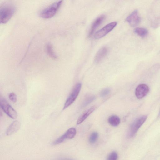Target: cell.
<instances>
[{
    "instance_id": "1",
    "label": "cell",
    "mask_w": 160,
    "mask_h": 160,
    "mask_svg": "<svg viewBox=\"0 0 160 160\" xmlns=\"http://www.w3.org/2000/svg\"><path fill=\"white\" fill-rule=\"evenodd\" d=\"M16 8L13 4L5 3L1 5L0 8V20L2 24L8 22L14 14Z\"/></svg>"
},
{
    "instance_id": "2",
    "label": "cell",
    "mask_w": 160,
    "mask_h": 160,
    "mask_svg": "<svg viewBox=\"0 0 160 160\" xmlns=\"http://www.w3.org/2000/svg\"><path fill=\"white\" fill-rule=\"evenodd\" d=\"M62 1H59L52 3L43 9L40 13L39 16L42 18L48 19L54 16L59 9Z\"/></svg>"
},
{
    "instance_id": "3",
    "label": "cell",
    "mask_w": 160,
    "mask_h": 160,
    "mask_svg": "<svg viewBox=\"0 0 160 160\" xmlns=\"http://www.w3.org/2000/svg\"><path fill=\"white\" fill-rule=\"evenodd\" d=\"M147 118V116L143 115L133 121L130 127L128 135L129 137L132 138L134 136L140 128L145 121Z\"/></svg>"
},
{
    "instance_id": "4",
    "label": "cell",
    "mask_w": 160,
    "mask_h": 160,
    "mask_svg": "<svg viewBox=\"0 0 160 160\" xmlns=\"http://www.w3.org/2000/svg\"><path fill=\"white\" fill-rule=\"evenodd\" d=\"M0 106L4 112L12 119H16L17 117V113L14 109L3 98L0 97Z\"/></svg>"
},
{
    "instance_id": "5",
    "label": "cell",
    "mask_w": 160,
    "mask_h": 160,
    "mask_svg": "<svg viewBox=\"0 0 160 160\" xmlns=\"http://www.w3.org/2000/svg\"><path fill=\"white\" fill-rule=\"evenodd\" d=\"M81 84L78 83L75 86L65 102L63 109H65L71 105L75 100L80 91Z\"/></svg>"
},
{
    "instance_id": "6",
    "label": "cell",
    "mask_w": 160,
    "mask_h": 160,
    "mask_svg": "<svg viewBox=\"0 0 160 160\" xmlns=\"http://www.w3.org/2000/svg\"><path fill=\"white\" fill-rule=\"evenodd\" d=\"M117 24L116 22H113L106 25L95 33L94 38L96 39H98L103 37L113 29Z\"/></svg>"
},
{
    "instance_id": "7",
    "label": "cell",
    "mask_w": 160,
    "mask_h": 160,
    "mask_svg": "<svg viewBox=\"0 0 160 160\" xmlns=\"http://www.w3.org/2000/svg\"><path fill=\"white\" fill-rule=\"evenodd\" d=\"M140 21L141 18L137 10L132 12L126 19V21L132 27L137 26L139 23Z\"/></svg>"
},
{
    "instance_id": "8",
    "label": "cell",
    "mask_w": 160,
    "mask_h": 160,
    "mask_svg": "<svg viewBox=\"0 0 160 160\" xmlns=\"http://www.w3.org/2000/svg\"><path fill=\"white\" fill-rule=\"evenodd\" d=\"M149 91L148 86L145 84L139 85L136 87L135 91V94L137 98L141 99L145 96Z\"/></svg>"
},
{
    "instance_id": "9",
    "label": "cell",
    "mask_w": 160,
    "mask_h": 160,
    "mask_svg": "<svg viewBox=\"0 0 160 160\" xmlns=\"http://www.w3.org/2000/svg\"><path fill=\"white\" fill-rule=\"evenodd\" d=\"M105 18V16L102 15L97 18L92 23L91 27L89 36H90L93 33L95 30L102 23Z\"/></svg>"
},
{
    "instance_id": "10",
    "label": "cell",
    "mask_w": 160,
    "mask_h": 160,
    "mask_svg": "<svg viewBox=\"0 0 160 160\" xmlns=\"http://www.w3.org/2000/svg\"><path fill=\"white\" fill-rule=\"evenodd\" d=\"M108 49L106 47L101 48L97 52L94 58V62L96 63L100 62L107 55Z\"/></svg>"
},
{
    "instance_id": "11",
    "label": "cell",
    "mask_w": 160,
    "mask_h": 160,
    "mask_svg": "<svg viewBox=\"0 0 160 160\" xmlns=\"http://www.w3.org/2000/svg\"><path fill=\"white\" fill-rule=\"evenodd\" d=\"M20 123L18 120L14 121L9 125L6 131V134L8 135H11L16 132L19 129Z\"/></svg>"
},
{
    "instance_id": "12",
    "label": "cell",
    "mask_w": 160,
    "mask_h": 160,
    "mask_svg": "<svg viewBox=\"0 0 160 160\" xmlns=\"http://www.w3.org/2000/svg\"><path fill=\"white\" fill-rule=\"evenodd\" d=\"M96 106H93L84 112L78 119L77 123L79 124L83 122L87 117L95 109Z\"/></svg>"
},
{
    "instance_id": "13",
    "label": "cell",
    "mask_w": 160,
    "mask_h": 160,
    "mask_svg": "<svg viewBox=\"0 0 160 160\" xmlns=\"http://www.w3.org/2000/svg\"><path fill=\"white\" fill-rule=\"evenodd\" d=\"M46 50L48 55L52 59L56 60L57 56L54 52L52 45L50 43H47L46 46Z\"/></svg>"
},
{
    "instance_id": "14",
    "label": "cell",
    "mask_w": 160,
    "mask_h": 160,
    "mask_svg": "<svg viewBox=\"0 0 160 160\" xmlns=\"http://www.w3.org/2000/svg\"><path fill=\"white\" fill-rule=\"evenodd\" d=\"M108 121L110 125L115 127L119 124L120 122V119L118 116L112 115L108 118Z\"/></svg>"
},
{
    "instance_id": "15",
    "label": "cell",
    "mask_w": 160,
    "mask_h": 160,
    "mask_svg": "<svg viewBox=\"0 0 160 160\" xmlns=\"http://www.w3.org/2000/svg\"><path fill=\"white\" fill-rule=\"evenodd\" d=\"M134 32L136 34L142 37H145L148 33V30L146 28L142 27H138L135 28Z\"/></svg>"
},
{
    "instance_id": "16",
    "label": "cell",
    "mask_w": 160,
    "mask_h": 160,
    "mask_svg": "<svg viewBox=\"0 0 160 160\" xmlns=\"http://www.w3.org/2000/svg\"><path fill=\"white\" fill-rule=\"evenodd\" d=\"M76 133V130L75 128H71L68 130L63 134L66 139H71L75 137Z\"/></svg>"
},
{
    "instance_id": "17",
    "label": "cell",
    "mask_w": 160,
    "mask_h": 160,
    "mask_svg": "<svg viewBox=\"0 0 160 160\" xmlns=\"http://www.w3.org/2000/svg\"><path fill=\"white\" fill-rule=\"evenodd\" d=\"M98 137V133L96 132H92L89 138V142L90 143L93 144L97 140Z\"/></svg>"
},
{
    "instance_id": "18",
    "label": "cell",
    "mask_w": 160,
    "mask_h": 160,
    "mask_svg": "<svg viewBox=\"0 0 160 160\" xmlns=\"http://www.w3.org/2000/svg\"><path fill=\"white\" fill-rule=\"evenodd\" d=\"M96 98V97L94 96H90L87 97L82 104V107H85L89 104L92 102L94 101Z\"/></svg>"
},
{
    "instance_id": "19",
    "label": "cell",
    "mask_w": 160,
    "mask_h": 160,
    "mask_svg": "<svg viewBox=\"0 0 160 160\" xmlns=\"http://www.w3.org/2000/svg\"><path fill=\"white\" fill-rule=\"evenodd\" d=\"M66 139L65 136L63 134L56 140L52 144L54 145L59 144L63 142Z\"/></svg>"
},
{
    "instance_id": "20",
    "label": "cell",
    "mask_w": 160,
    "mask_h": 160,
    "mask_svg": "<svg viewBox=\"0 0 160 160\" xmlns=\"http://www.w3.org/2000/svg\"><path fill=\"white\" fill-rule=\"evenodd\" d=\"M118 157V154L116 152L113 151L108 155L107 160H117Z\"/></svg>"
},
{
    "instance_id": "21",
    "label": "cell",
    "mask_w": 160,
    "mask_h": 160,
    "mask_svg": "<svg viewBox=\"0 0 160 160\" xmlns=\"http://www.w3.org/2000/svg\"><path fill=\"white\" fill-rule=\"evenodd\" d=\"M8 97L10 100L13 102H15L17 101V95L13 92L10 93Z\"/></svg>"
},
{
    "instance_id": "22",
    "label": "cell",
    "mask_w": 160,
    "mask_h": 160,
    "mask_svg": "<svg viewBox=\"0 0 160 160\" xmlns=\"http://www.w3.org/2000/svg\"><path fill=\"white\" fill-rule=\"evenodd\" d=\"M110 92L109 89H104L101 91L100 92V95L101 97H103L108 94Z\"/></svg>"
},
{
    "instance_id": "23",
    "label": "cell",
    "mask_w": 160,
    "mask_h": 160,
    "mask_svg": "<svg viewBox=\"0 0 160 160\" xmlns=\"http://www.w3.org/2000/svg\"><path fill=\"white\" fill-rule=\"evenodd\" d=\"M60 160H72L68 159H61Z\"/></svg>"
},
{
    "instance_id": "24",
    "label": "cell",
    "mask_w": 160,
    "mask_h": 160,
    "mask_svg": "<svg viewBox=\"0 0 160 160\" xmlns=\"http://www.w3.org/2000/svg\"><path fill=\"white\" fill-rule=\"evenodd\" d=\"M159 116L160 117V110L159 111Z\"/></svg>"
}]
</instances>
